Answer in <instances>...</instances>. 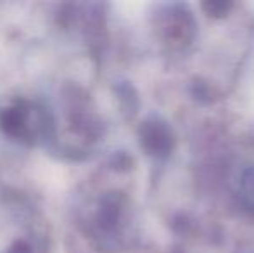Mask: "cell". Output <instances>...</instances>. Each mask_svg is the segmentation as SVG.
Listing matches in <instances>:
<instances>
[{
    "label": "cell",
    "mask_w": 254,
    "mask_h": 253,
    "mask_svg": "<svg viewBox=\"0 0 254 253\" xmlns=\"http://www.w3.org/2000/svg\"><path fill=\"white\" fill-rule=\"evenodd\" d=\"M54 109V135L47 151L66 163L85 162L102 137V122L88 92L74 82H64Z\"/></svg>",
    "instance_id": "obj_1"
},
{
    "label": "cell",
    "mask_w": 254,
    "mask_h": 253,
    "mask_svg": "<svg viewBox=\"0 0 254 253\" xmlns=\"http://www.w3.org/2000/svg\"><path fill=\"white\" fill-rule=\"evenodd\" d=\"M52 102L33 95L0 97V137L23 148H45L54 135Z\"/></svg>",
    "instance_id": "obj_2"
},
{
    "label": "cell",
    "mask_w": 254,
    "mask_h": 253,
    "mask_svg": "<svg viewBox=\"0 0 254 253\" xmlns=\"http://www.w3.org/2000/svg\"><path fill=\"white\" fill-rule=\"evenodd\" d=\"M74 224L99 252H113L123 241L125 205L114 192H81L73 206Z\"/></svg>",
    "instance_id": "obj_3"
},
{
    "label": "cell",
    "mask_w": 254,
    "mask_h": 253,
    "mask_svg": "<svg viewBox=\"0 0 254 253\" xmlns=\"http://www.w3.org/2000/svg\"><path fill=\"white\" fill-rule=\"evenodd\" d=\"M0 253H52L51 229L42 222L38 213H33Z\"/></svg>",
    "instance_id": "obj_4"
}]
</instances>
